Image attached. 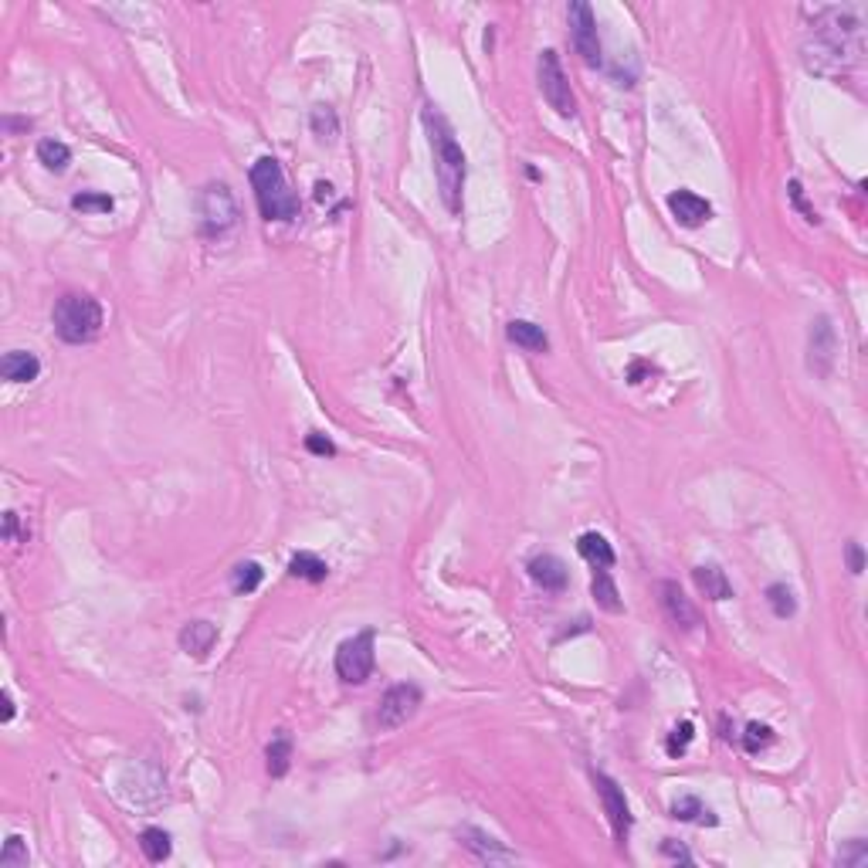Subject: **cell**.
<instances>
[{
    "label": "cell",
    "mask_w": 868,
    "mask_h": 868,
    "mask_svg": "<svg viewBox=\"0 0 868 868\" xmlns=\"http://www.w3.org/2000/svg\"><path fill=\"white\" fill-rule=\"evenodd\" d=\"M804 69L821 78H841L865 61V7L835 4L821 7L800 42Z\"/></svg>",
    "instance_id": "obj_1"
},
{
    "label": "cell",
    "mask_w": 868,
    "mask_h": 868,
    "mask_svg": "<svg viewBox=\"0 0 868 868\" xmlns=\"http://www.w3.org/2000/svg\"><path fill=\"white\" fill-rule=\"evenodd\" d=\"M424 129H428V140H431L434 153V173H438V190L448 214H462V194H465V153L458 140H455V129L448 126V119L438 113L434 106H424Z\"/></svg>",
    "instance_id": "obj_2"
},
{
    "label": "cell",
    "mask_w": 868,
    "mask_h": 868,
    "mask_svg": "<svg viewBox=\"0 0 868 868\" xmlns=\"http://www.w3.org/2000/svg\"><path fill=\"white\" fill-rule=\"evenodd\" d=\"M248 180H252L254 200L262 208V217H268V221H295L299 217V197L289 190L279 160H272V156L254 160Z\"/></svg>",
    "instance_id": "obj_3"
},
{
    "label": "cell",
    "mask_w": 868,
    "mask_h": 868,
    "mask_svg": "<svg viewBox=\"0 0 868 868\" xmlns=\"http://www.w3.org/2000/svg\"><path fill=\"white\" fill-rule=\"evenodd\" d=\"M55 333L58 339H65L71 346H82V343H92V339L102 333V322H106V312L98 306V299L85 292H65L55 302Z\"/></svg>",
    "instance_id": "obj_4"
},
{
    "label": "cell",
    "mask_w": 868,
    "mask_h": 868,
    "mask_svg": "<svg viewBox=\"0 0 868 868\" xmlns=\"http://www.w3.org/2000/svg\"><path fill=\"white\" fill-rule=\"evenodd\" d=\"M536 75H540V92L549 102V109L563 119H574L577 115V96L570 82H567V71L560 65V55L557 51H543L540 61H536Z\"/></svg>",
    "instance_id": "obj_5"
},
{
    "label": "cell",
    "mask_w": 868,
    "mask_h": 868,
    "mask_svg": "<svg viewBox=\"0 0 868 868\" xmlns=\"http://www.w3.org/2000/svg\"><path fill=\"white\" fill-rule=\"evenodd\" d=\"M119 794L133 808H153L167 794V777L156 763H133L119 780Z\"/></svg>",
    "instance_id": "obj_6"
},
{
    "label": "cell",
    "mask_w": 868,
    "mask_h": 868,
    "mask_svg": "<svg viewBox=\"0 0 868 868\" xmlns=\"http://www.w3.org/2000/svg\"><path fill=\"white\" fill-rule=\"evenodd\" d=\"M197 208H200L204 235H210V238H214V235H225V231H231V227L238 225V200L227 190V183H208V187L200 190Z\"/></svg>",
    "instance_id": "obj_7"
},
{
    "label": "cell",
    "mask_w": 868,
    "mask_h": 868,
    "mask_svg": "<svg viewBox=\"0 0 868 868\" xmlns=\"http://www.w3.org/2000/svg\"><path fill=\"white\" fill-rule=\"evenodd\" d=\"M374 672V631H360L337 648V675L346 686H364Z\"/></svg>",
    "instance_id": "obj_8"
},
{
    "label": "cell",
    "mask_w": 868,
    "mask_h": 868,
    "mask_svg": "<svg viewBox=\"0 0 868 868\" xmlns=\"http://www.w3.org/2000/svg\"><path fill=\"white\" fill-rule=\"evenodd\" d=\"M567 24H570V42H574L577 55L584 58L587 69L601 65V38H597V17L590 11V4L574 0L567 7Z\"/></svg>",
    "instance_id": "obj_9"
},
{
    "label": "cell",
    "mask_w": 868,
    "mask_h": 868,
    "mask_svg": "<svg viewBox=\"0 0 868 868\" xmlns=\"http://www.w3.org/2000/svg\"><path fill=\"white\" fill-rule=\"evenodd\" d=\"M418 709H420V688L414 686V682H401V686H393L383 692L380 709H377V726L380 729L404 726V723L414 719Z\"/></svg>",
    "instance_id": "obj_10"
},
{
    "label": "cell",
    "mask_w": 868,
    "mask_h": 868,
    "mask_svg": "<svg viewBox=\"0 0 868 868\" xmlns=\"http://www.w3.org/2000/svg\"><path fill=\"white\" fill-rule=\"evenodd\" d=\"M838 356V337H835V326L827 316H817L811 322V333H808V370L817 377H827L831 366Z\"/></svg>",
    "instance_id": "obj_11"
},
{
    "label": "cell",
    "mask_w": 868,
    "mask_h": 868,
    "mask_svg": "<svg viewBox=\"0 0 868 868\" xmlns=\"http://www.w3.org/2000/svg\"><path fill=\"white\" fill-rule=\"evenodd\" d=\"M594 787H597V794H601V804H604V814H607V821H611V827H614V838L624 845L631 835V811H628V798H624V790L617 787V780H611L607 773H597L594 771Z\"/></svg>",
    "instance_id": "obj_12"
},
{
    "label": "cell",
    "mask_w": 868,
    "mask_h": 868,
    "mask_svg": "<svg viewBox=\"0 0 868 868\" xmlns=\"http://www.w3.org/2000/svg\"><path fill=\"white\" fill-rule=\"evenodd\" d=\"M669 210H672L675 221L686 227H699L713 217V204L696 194V190H672L669 194Z\"/></svg>",
    "instance_id": "obj_13"
},
{
    "label": "cell",
    "mask_w": 868,
    "mask_h": 868,
    "mask_svg": "<svg viewBox=\"0 0 868 868\" xmlns=\"http://www.w3.org/2000/svg\"><path fill=\"white\" fill-rule=\"evenodd\" d=\"M659 590H661V607H665V614H669V621H672L675 628L692 631L699 624V611L692 607V601L682 594V587H679L675 580H661Z\"/></svg>",
    "instance_id": "obj_14"
},
{
    "label": "cell",
    "mask_w": 868,
    "mask_h": 868,
    "mask_svg": "<svg viewBox=\"0 0 868 868\" xmlns=\"http://www.w3.org/2000/svg\"><path fill=\"white\" fill-rule=\"evenodd\" d=\"M458 838H462V845L472 854H476L478 862H489V865H505V862H516V852L503 848V841H495L492 835L478 831V827H465Z\"/></svg>",
    "instance_id": "obj_15"
},
{
    "label": "cell",
    "mask_w": 868,
    "mask_h": 868,
    "mask_svg": "<svg viewBox=\"0 0 868 868\" xmlns=\"http://www.w3.org/2000/svg\"><path fill=\"white\" fill-rule=\"evenodd\" d=\"M526 570H530L532 580L543 590H549V594H560V590L567 587V563H563L560 557H553V553L532 557Z\"/></svg>",
    "instance_id": "obj_16"
},
{
    "label": "cell",
    "mask_w": 868,
    "mask_h": 868,
    "mask_svg": "<svg viewBox=\"0 0 868 868\" xmlns=\"http://www.w3.org/2000/svg\"><path fill=\"white\" fill-rule=\"evenodd\" d=\"M692 580L706 601H729L733 597V584H729L726 570H719L716 563H702L692 570Z\"/></svg>",
    "instance_id": "obj_17"
},
{
    "label": "cell",
    "mask_w": 868,
    "mask_h": 868,
    "mask_svg": "<svg viewBox=\"0 0 868 868\" xmlns=\"http://www.w3.org/2000/svg\"><path fill=\"white\" fill-rule=\"evenodd\" d=\"M0 374H4V380H11V383H31V380H38V374H42V360L28 350H11L4 353V360H0Z\"/></svg>",
    "instance_id": "obj_18"
},
{
    "label": "cell",
    "mask_w": 868,
    "mask_h": 868,
    "mask_svg": "<svg viewBox=\"0 0 868 868\" xmlns=\"http://www.w3.org/2000/svg\"><path fill=\"white\" fill-rule=\"evenodd\" d=\"M217 642V628L210 621H190L187 628L180 631V648L194 659H204L210 648Z\"/></svg>",
    "instance_id": "obj_19"
},
{
    "label": "cell",
    "mask_w": 868,
    "mask_h": 868,
    "mask_svg": "<svg viewBox=\"0 0 868 868\" xmlns=\"http://www.w3.org/2000/svg\"><path fill=\"white\" fill-rule=\"evenodd\" d=\"M505 337L512 339L516 346H522L526 353H547L549 350V337L543 333V326H536V322L512 319L509 322V329H505Z\"/></svg>",
    "instance_id": "obj_20"
},
{
    "label": "cell",
    "mask_w": 868,
    "mask_h": 868,
    "mask_svg": "<svg viewBox=\"0 0 868 868\" xmlns=\"http://www.w3.org/2000/svg\"><path fill=\"white\" fill-rule=\"evenodd\" d=\"M577 549H580V557L597 570H607V567H614V547L604 540L601 532H584L580 540H577Z\"/></svg>",
    "instance_id": "obj_21"
},
{
    "label": "cell",
    "mask_w": 868,
    "mask_h": 868,
    "mask_svg": "<svg viewBox=\"0 0 868 868\" xmlns=\"http://www.w3.org/2000/svg\"><path fill=\"white\" fill-rule=\"evenodd\" d=\"M590 594H594L597 607H604V611H611V614H621V611H624V601H621V594H617L614 577L607 574V570H601V567L590 577Z\"/></svg>",
    "instance_id": "obj_22"
},
{
    "label": "cell",
    "mask_w": 868,
    "mask_h": 868,
    "mask_svg": "<svg viewBox=\"0 0 868 868\" xmlns=\"http://www.w3.org/2000/svg\"><path fill=\"white\" fill-rule=\"evenodd\" d=\"M672 817L675 821H692V825H709V827L719 821L699 798H679L672 804Z\"/></svg>",
    "instance_id": "obj_23"
},
{
    "label": "cell",
    "mask_w": 868,
    "mask_h": 868,
    "mask_svg": "<svg viewBox=\"0 0 868 868\" xmlns=\"http://www.w3.org/2000/svg\"><path fill=\"white\" fill-rule=\"evenodd\" d=\"M140 848L143 854L153 862V865H160V862H167L170 852H173V845H170V835L163 831V827H146L140 835Z\"/></svg>",
    "instance_id": "obj_24"
},
{
    "label": "cell",
    "mask_w": 868,
    "mask_h": 868,
    "mask_svg": "<svg viewBox=\"0 0 868 868\" xmlns=\"http://www.w3.org/2000/svg\"><path fill=\"white\" fill-rule=\"evenodd\" d=\"M289 574L302 577L309 584H319V580L329 577V567H326V560H319L316 553H295L292 563H289Z\"/></svg>",
    "instance_id": "obj_25"
},
{
    "label": "cell",
    "mask_w": 868,
    "mask_h": 868,
    "mask_svg": "<svg viewBox=\"0 0 868 868\" xmlns=\"http://www.w3.org/2000/svg\"><path fill=\"white\" fill-rule=\"evenodd\" d=\"M38 160L44 163V170L51 173H65L71 163V150L61 140H42L38 143Z\"/></svg>",
    "instance_id": "obj_26"
},
{
    "label": "cell",
    "mask_w": 868,
    "mask_h": 868,
    "mask_svg": "<svg viewBox=\"0 0 868 868\" xmlns=\"http://www.w3.org/2000/svg\"><path fill=\"white\" fill-rule=\"evenodd\" d=\"M268 773L272 777H285L289 773V760H292V740L285 736V733H279L275 740L268 743Z\"/></svg>",
    "instance_id": "obj_27"
},
{
    "label": "cell",
    "mask_w": 868,
    "mask_h": 868,
    "mask_svg": "<svg viewBox=\"0 0 868 868\" xmlns=\"http://www.w3.org/2000/svg\"><path fill=\"white\" fill-rule=\"evenodd\" d=\"M262 577H265V570L258 567L254 560H245L235 567V574H231V587H235V594H254V590L262 587Z\"/></svg>",
    "instance_id": "obj_28"
},
{
    "label": "cell",
    "mask_w": 868,
    "mask_h": 868,
    "mask_svg": "<svg viewBox=\"0 0 868 868\" xmlns=\"http://www.w3.org/2000/svg\"><path fill=\"white\" fill-rule=\"evenodd\" d=\"M767 604H771V611L777 617H794L798 614V601H794V590L787 587V584H771L767 587Z\"/></svg>",
    "instance_id": "obj_29"
},
{
    "label": "cell",
    "mask_w": 868,
    "mask_h": 868,
    "mask_svg": "<svg viewBox=\"0 0 868 868\" xmlns=\"http://www.w3.org/2000/svg\"><path fill=\"white\" fill-rule=\"evenodd\" d=\"M71 208L82 210V214H109L115 208V200L109 194H98V190H82V194L71 197Z\"/></svg>",
    "instance_id": "obj_30"
},
{
    "label": "cell",
    "mask_w": 868,
    "mask_h": 868,
    "mask_svg": "<svg viewBox=\"0 0 868 868\" xmlns=\"http://www.w3.org/2000/svg\"><path fill=\"white\" fill-rule=\"evenodd\" d=\"M28 865V841L21 835H11L4 852H0V868H24Z\"/></svg>",
    "instance_id": "obj_31"
},
{
    "label": "cell",
    "mask_w": 868,
    "mask_h": 868,
    "mask_svg": "<svg viewBox=\"0 0 868 868\" xmlns=\"http://www.w3.org/2000/svg\"><path fill=\"white\" fill-rule=\"evenodd\" d=\"M773 743V729L763 726V723H750L746 726V733H743V746H746V753H760V750H767Z\"/></svg>",
    "instance_id": "obj_32"
},
{
    "label": "cell",
    "mask_w": 868,
    "mask_h": 868,
    "mask_svg": "<svg viewBox=\"0 0 868 868\" xmlns=\"http://www.w3.org/2000/svg\"><path fill=\"white\" fill-rule=\"evenodd\" d=\"M337 113L329 109V106H316L312 109V133L319 136V140H333L337 136Z\"/></svg>",
    "instance_id": "obj_33"
},
{
    "label": "cell",
    "mask_w": 868,
    "mask_h": 868,
    "mask_svg": "<svg viewBox=\"0 0 868 868\" xmlns=\"http://www.w3.org/2000/svg\"><path fill=\"white\" fill-rule=\"evenodd\" d=\"M692 736H696V726L688 723V719H682L679 726L672 729V736H669V743H665V750H669V756H682L688 750V743H692Z\"/></svg>",
    "instance_id": "obj_34"
},
{
    "label": "cell",
    "mask_w": 868,
    "mask_h": 868,
    "mask_svg": "<svg viewBox=\"0 0 868 868\" xmlns=\"http://www.w3.org/2000/svg\"><path fill=\"white\" fill-rule=\"evenodd\" d=\"M838 865H852V868H862L868 865V845L862 838H852L845 848L838 852Z\"/></svg>",
    "instance_id": "obj_35"
},
{
    "label": "cell",
    "mask_w": 868,
    "mask_h": 868,
    "mask_svg": "<svg viewBox=\"0 0 868 868\" xmlns=\"http://www.w3.org/2000/svg\"><path fill=\"white\" fill-rule=\"evenodd\" d=\"M306 448L312 451V455H322V458H329V455H337V445L326 438V434H319V431H312L306 438Z\"/></svg>",
    "instance_id": "obj_36"
},
{
    "label": "cell",
    "mask_w": 868,
    "mask_h": 868,
    "mask_svg": "<svg viewBox=\"0 0 868 868\" xmlns=\"http://www.w3.org/2000/svg\"><path fill=\"white\" fill-rule=\"evenodd\" d=\"M790 197H794V204H798V208L804 210V217H808L811 225H817V210H811L808 204H804V190H800L798 180H790Z\"/></svg>",
    "instance_id": "obj_37"
},
{
    "label": "cell",
    "mask_w": 868,
    "mask_h": 868,
    "mask_svg": "<svg viewBox=\"0 0 868 868\" xmlns=\"http://www.w3.org/2000/svg\"><path fill=\"white\" fill-rule=\"evenodd\" d=\"M845 553H848V570H852V574H862V567H865L862 547H858V543H848V549H845Z\"/></svg>",
    "instance_id": "obj_38"
},
{
    "label": "cell",
    "mask_w": 868,
    "mask_h": 868,
    "mask_svg": "<svg viewBox=\"0 0 868 868\" xmlns=\"http://www.w3.org/2000/svg\"><path fill=\"white\" fill-rule=\"evenodd\" d=\"M661 852L669 854V858H675V862H686V865L692 862V854H688L682 845H675V841H665V845H661Z\"/></svg>",
    "instance_id": "obj_39"
},
{
    "label": "cell",
    "mask_w": 868,
    "mask_h": 868,
    "mask_svg": "<svg viewBox=\"0 0 868 868\" xmlns=\"http://www.w3.org/2000/svg\"><path fill=\"white\" fill-rule=\"evenodd\" d=\"M4 540H7V543H17V540H21V536H17V512H7V516H4Z\"/></svg>",
    "instance_id": "obj_40"
},
{
    "label": "cell",
    "mask_w": 868,
    "mask_h": 868,
    "mask_svg": "<svg viewBox=\"0 0 868 868\" xmlns=\"http://www.w3.org/2000/svg\"><path fill=\"white\" fill-rule=\"evenodd\" d=\"M14 719V702H11V696L4 692V723H11Z\"/></svg>",
    "instance_id": "obj_41"
},
{
    "label": "cell",
    "mask_w": 868,
    "mask_h": 868,
    "mask_svg": "<svg viewBox=\"0 0 868 868\" xmlns=\"http://www.w3.org/2000/svg\"><path fill=\"white\" fill-rule=\"evenodd\" d=\"M329 190H333V187H329V183H316V197H319V200H326V197H333V194H329Z\"/></svg>",
    "instance_id": "obj_42"
}]
</instances>
